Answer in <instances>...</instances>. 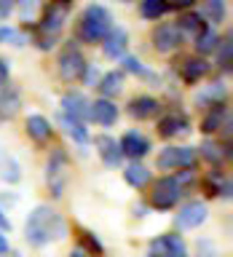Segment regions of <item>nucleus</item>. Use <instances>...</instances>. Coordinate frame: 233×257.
<instances>
[{
  "instance_id": "f257e3e1",
  "label": "nucleus",
  "mask_w": 233,
  "mask_h": 257,
  "mask_svg": "<svg viewBox=\"0 0 233 257\" xmlns=\"http://www.w3.org/2000/svg\"><path fill=\"white\" fill-rule=\"evenodd\" d=\"M67 236V222L64 217L51 209L48 204L35 206L27 214V222H24V241L30 246H46L51 241H59Z\"/></svg>"
},
{
  "instance_id": "f03ea898",
  "label": "nucleus",
  "mask_w": 233,
  "mask_h": 257,
  "mask_svg": "<svg viewBox=\"0 0 233 257\" xmlns=\"http://www.w3.org/2000/svg\"><path fill=\"white\" fill-rule=\"evenodd\" d=\"M110 27H112L110 11L99 3H91V6H86L83 16H80L78 38L83 40V43H102L104 35L110 32Z\"/></svg>"
},
{
  "instance_id": "7ed1b4c3",
  "label": "nucleus",
  "mask_w": 233,
  "mask_h": 257,
  "mask_svg": "<svg viewBox=\"0 0 233 257\" xmlns=\"http://www.w3.org/2000/svg\"><path fill=\"white\" fill-rule=\"evenodd\" d=\"M182 185L177 177H161V180L153 185V193H150V206L158 209V212H169L180 204V196H182Z\"/></svg>"
},
{
  "instance_id": "20e7f679",
  "label": "nucleus",
  "mask_w": 233,
  "mask_h": 257,
  "mask_svg": "<svg viewBox=\"0 0 233 257\" xmlns=\"http://www.w3.org/2000/svg\"><path fill=\"white\" fill-rule=\"evenodd\" d=\"M67 169H70V158L62 148H54L51 156H48L46 164V180H48V190H51L54 198H59L64 193V185H67Z\"/></svg>"
},
{
  "instance_id": "39448f33",
  "label": "nucleus",
  "mask_w": 233,
  "mask_h": 257,
  "mask_svg": "<svg viewBox=\"0 0 233 257\" xmlns=\"http://www.w3.org/2000/svg\"><path fill=\"white\" fill-rule=\"evenodd\" d=\"M156 166L161 172H193L196 150L193 148H164L156 156Z\"/></svg>"
},
{
  "instance_id": "423d86ee",
  "label": "nucleus",
  "mask_w": 233,
  "mask_h": 257,
  "mask_svg": "<svg viewBox=\"0 0 233 257\" xmlns=\"http://www.w3.org/2000/svg\"><path fill=\"white\" fill-rule=\"evenodd\" d=\"M83 70H86L83 54L70 43L59 54V78L64 80V83H75V80H80V75H83Z\"/></svg>"
},
{
  "instance_id": "0eeeda50",
  "label": "nucleus",
  "mask_w": 233,
  "mask_h": 257,
  "mask_svg": "<svg viewBox=\"0 0 233 257\" xmlns=\"http://www.w3.org/2000/svg\"><path fill=\"white\" fill-rule=\"evenodd\" d=\"M206 217H209V209L204 201H185L180 206V212L174 214V225L180 230H193L198 225H204Z\"/></svg>"
},
{
  "instance_id": "6e6552de",
  "label": "nucleus",
  "mask_w": 233,
  "mask_h": 257,
  "mask_svg": "<svg viewBox=\"0 0 233 257\" xmlns=\"http://www.w3.org/2000/svg\"><path fill=\"white\" fill-rule=\"evenodd\" d=\"M153 48H156L158 54H172L177 48L182 46V32L177 30V24H158L156 30H153Z\"/></svg>"
},
{
  "instance_id": "1a4fd4ad",
  "label": "nucleus",
  "mask_w": 233,
  "mask_h": 257,
  "mask_svg": "<svg viewBox=\"0 0 233 257\" xmlns=\"http://www.w3.org/2000/svg\"><path fill=\"white\" fill-rule=\"evenodd\" d=\"M206 72H209V62L204 56H182V59L177 62V75H180L188 86L198 83Z\"/></svg>"
},
{
  "instance_id": "9d476101",
  "label": "nucleus",
  "mask_w": 233,
  "mask_h": 257,
  "mask_svg": "<svg viewBox=\"0 0 233 257\" xmlns=\"http://www.w3.org/2000/svg\"><path fill=\"white\" fill-rule=\"evenodd\" d=\"M67 14H70V6L64 3H56L51 0V6L43 11V19H40V32H48V35H56L62 30V24L67 22Z\"/></svg>"
},
{
  "instance_id": "9b49d317",
  "label": "nucleus",
  "mask_w": 233,
  "mask_h": 257,
  "mask_svg": "<svg viewBox=\"0 0 233 257\" xmlns=\"http://www.w3.org/2000/svg\"><path fill=\"white\" fill-rule=\"evenodd\" d=\"M118 148H121V153H124V158L140 161V158H145L150 153V142L145 140L140 132H126L124 137H121Z\"/></svg>"
},
{
  "instance_id": "f8f14e48",
  "label": "nucleus",
  "mask_w": 233,
  "mask_h": 257,
  "mask_svg": "<svg viewBox=\"0 0 233 257\" xmlns=\"http://www.w3.org/2000/svg\"><path fill=\"white\" fill-rule=\"evenodd\" d=\"M126 46H129V35H126L124 27H110V32L102 40V51L107 59H124Z\"/></svg>"
},
{
  "instance_id": "ddd939ff",
  "label": "nucleus",
  "mask_w": 233,
  "mask_h": 257,
  "mask_svg": "<svg viewBox=\"0 0 233 257\" xmlns=\"http://www.w3.org/2000/svg\"><path fill=\"white\" fill-rule=\"evenodd\" d=\"M94 145H96V153H99L102 164L107 166V169L121 166V161H124V153H121L118 142H115V137L102 134V137H96V140H94Z\"/></svg>"
},
{
  "instance_id": "4468645a",
  "label": "nucleus",
  "mask_w": 233,
  "mask_h": 257,
  "mask_svg": "<svg viewBox=\"0 0 233 257\" xmlns=\"http://www.w3.org/2000/svg\"><path fill=\"white\" fill-rule=\"evenodd\" d=\"M88 120H94V123L99 126H112L118 120V107L112 99H94L91 107H88Z\"/></svg>"
},
{
  "instance_id": "2eb2a0df",
  "label": "nucleus",
  "mask_w": 233,
  "mask_h": 257,
  "mask_svg": "<svg viewBox=\"0 0 233 257\" xmlns=\"http://www.w3.org/2000/svg\"><path fill=\"white\" fill-rule=\"evenodd\" d=\"M190 128V123H188V118L182 115V112H169V115H164L158 120V137H164V140H172V137H177V134H185Z\"/></svg>"
},
{
  "instance_id": "dca6fc26",
  "label": "nucleus",
  "mask_w": 233,
  "mask_h": 257,
  "mask_svg": "<svg viewBox=\"0 0 233 257\" xmlns=\"http://www.w3.org/2000/svg\"><path fill=\"white\" fill-rule=\"evenodd\" d=\"M62 107H64L62 115H70V118H75L83 123V120H88V107H91V102H88L83 94H64Z\"/></svg>"
},
{
  "instance_id": "f3484780",
  "label": "nucleus",
  "mask_w": 233,
  "mask_h": 257,
  "mask_svg": "<svg viewBox=\"0 0 233 257\" xmlns=\"http://www.w3.org/2000/svg\"><path fill=\"white\" fill-rule=\"evenodd\" d=\"M161 110L158 99H153V96H134L132 102H129V115L137 118V120H148V118H156Z\"/></svg>"
},
{
  "instance_id": "a211bd4d",
  "label": "nucleus",
  "mask_w": 233,
  "mask_h": 257,
  "mask_svg": "<svg viewBox=\"0 0 233 257\" xmlns=\"http://www.w3.org/2000/svg\"><path fill=\"white\" fill-rule=\"evenodd\" d=\"M24 132H27V137H30L32 142L43 145V142L51 140L54 128H51V123H48V118H43V115H30L27 123H24Z\"/></svg>"
},
{
  "instance_id": "6ab92c4d",
  "label": "nucleus",
  "mask_w": 233,
  "mask_h": 257,
  "mask_svg": "<svg viewBox=\"0 0 233 257\" xmlns=\"http://www.w3.org/2000/svg\"><path fill=\"white\" fill-rule=\"evenodd\" d=\"M228 118H230V115H228V110H225V104H222V102H217V104H212V110H209L206 115L201 118V132H204V134L220 132L222 123H225Z\"/></svg>"
},
{
  "instance_id": "aec40b11",
  "label": "nucleus",
  "mask_w": 233,
  "mask_h": 257,
  "mask_svg": "<svg viewBox=\"0 0 233 257\" xmlns=\"http://www.w3.org/2000/svg\"><path fill=\"white\" fill-rule=\"evenodd\" d=\"M99 91L104 99H110V96H115L124 91V70H110V72H104V75L99 78Z\"/></svg>"
},
{
  "instance_id": "412c9836",
  "label": "nucleus",
  "mask_w": 233,
  "mask_h": 257,
  "mask_svg": "<svg viewBox=\"0 0 233 257\" xmlns=\"http://www.w3.org/2000/svg\"><path fill=\"white\" fill-rule=\"evenodd\" d=\"M124 180H126V185H132L134 190H142L145 185L150 182V169L142 166L140 161H134V164H129L124 169Z\"/></svg>"
},
{
  "instance_id": "4be33fe9",
  "label": "nucleus",
  "mask_w": 233,
  "mask_h": 257,
  "mask_svg": "<svg viewBox=\"0 0 233 257\" xmlns=\"http://www.w3.org/2000/svg\"><path fill=\"white\" fill-rule=\"evenodd\" d=\"M177 30H180L182 35L188 32V35L198 38L201 32H206L209 27H206V22L201 19V14H190V11H188V14H182L180 19H177Z\"/></svg>"
},
{
  "instance_id": "5701e85b",
  "label": "nucleus",
  "mask_w": 233,
  "mask_h": 257,
  "mask_svg": "<svg viewBox=\"0 0 233 257\" xmlns=\"http://www.w3.org/2000/svg\"><path fill=\"white\" fill-rule=\"evenodd\" d=\"M228 156H230V145L228 142H225V148H222V145H217L214 140H206L204 145H201V158L209 161V164H214V166L222 164Z\"/></svg>"
},
{
  "instance_id": "b1692460",
  "label": "nucleus",
  "mask_w": 233,
  "mask_h": 257,
  "mask_svg": "<svg viewBox=\"0 0 233 257\" xmlns=\"http://www.w3.org/2000/svg\"><path fill=\"white\" fill-rule=\"evenodd\" d=\"M59 123H62V128H64V134L72 137L78 145H86L88 140H91V137H88V128L80 123V120L70 118V115H59Z\"/></svg>"
},
{
  "instance_id": "393cba45",
  "label": "nucleus",
  "mask_w": 233,
  "mask_h": 257,
  "mask_svg": "<svg viewBox=\"0 0 233 257\" xmlns=\"http://www.w3.org/2000/svg\"><path fill=\"white\" fill-rule=\"evenodd\" d=\"M19 107H22V102H19V94H16V91H3V94H0V123L16 118Z\"/></svg>"
},
{
  "instance_id": "a878e982",
  "label": "nucleus",
  "mask_w": 233,
  "mask_h": 257,
  "mask_svg": "<svg viewBox=\"0 0 233 257\" xmlns=\"http://www.w3.org/2000/svg\"><path fill=\"white\" fill-rule=\"evenodd\" d=\"M161 249H164L166 257H188V249H185V241L180 236H174V233H164V236L158 238Z\"/></svg>"
},
{
  "instance_id": "bb28decb",
  "label": "nucleus",
  "mask_w": 233,
  "mask_h": 257,
  "mask_svg": "<svg viewBox=\"0 0 233 257\" xmlns=\"http://www.w3.org/2000/svg\"><path fill=\"white\" fill-rule=\"evenodd\" d=\"M225 94H228V88H225V83H212V86H206L204 91H201L196 96V102L198 104H217V102H222L225 99Z\"/></svg>"
},
{
  "instance_id": "cd10ccee",
  "label": "nucleus",
  "mask_w": 233,
  "mask_h": 257,
  "mask_svg": "<svg viewBox=\"0 0 233 257\" xmlns=\"http://www.w3.org/2000/svg\"><path fill=\"white\" fill-rule=\"evenodd\" d=\"M169 11V3L166 0H142V6H140V14L145 16V19H161Z\"/></svg>"
},
{
  "instance_id": "c85d7f7f",
  "label": "nucleus",
  "mask_w": 233,
  "mask_h": 257,
  "mask_svg": "<svg viewBox=\"0 0 233 257\" xmlns=\"http://www.w3.org/2000/svg\"><path fill=\"white\" fill-rule=\"evenodd\" d=\"M217 43H220V38H217V32L214 30H206V32H201V35L196 38V51L198 56H204V54H212Z\"/></svg>"
},
{
  "instance_id": "c756f323",
  "label": "nucleus",
  "mask_w": 233,
  "mask_h": 257,
  "mask_svg": "<svg viewBox=\"0 0 233 257\" xmlns=\"http://www.w3.org/2000/svg\"><path fill=\"white\" fill-rule=\"evenodd\" d=\"M201 19H204V22H214V24L222 22L225 19V3H222V0H206Z\"/></svg>"
},
{
  "instance_id": "7c9ffc66",
  "label": "nucleus",
  "mask_w": 233,
  "mask_h": 257,
  "mask_svg": "<svg viewBox=\"0 0 233 257\" xmlns=\"http://www.w3.org/2000/svg\"><path fill=\"white\" fill-rule=\"evenodd\" d=\"M6 172H3V180L6 182H19L22 180V172H19V164H16V158L14 156H8L6 158Z\"/></svg>"
},
{
  "instance_id": "2f4dec72",
  "label": "nucleus",
  "mask_w": 233,
  "mask_h": 257,
  "mask_svg": "<svg viewBox=\"0 0 233 257\" xmlns=\"http://www.w3.org/2000/svg\"><path fill=\"white\" fill-rule=\"evenodd\" d=\"M124 70L134 72V75H142V78H150V72L145 70V64L137 59V56H124Z\"/></svg>"
},
{
  "instance_id": "473e14b6",
  "label": "nucleus",
  "mask_w": 233,
  "mask_h": 257,
  "mask_svg": "<svg viewBox=\"0 0 233 257\" xmlns=\"http://www.w3.org/2000/svg\"><path fill=\"white\" fill-rule=\"evenodd\" d=\"M0 43L24 46V35H22V32H16L14 27H0Z\"/></svg>"
},
{
  "instance_id": "72a5a7b5",
  "label": "nucleus",
  "mask_w": 233,
  "mask_h": 257,
  "mask_svg": "<svg viewBox=\"0 0 233 257\" xmlns=\"http://www.w3.org/2000/svg\"><path fill=\"white\" fill-rule=\"evenodd\" d=\"M35 14H38V0H22V19L30 24L35 19Z\"/></svg>"
},
{
  "instance_id": "f704fd0d",
  "label": "nucleus",
  "mask_w": 233,
  "mask_h": 257,
  "mask_svg": "<svg viewBox=\"0 0 233 257\" xmlns=\"http://www.w3.org/2000/svg\"><path fill=\"white\" fill-rule=\"evenodd\" d=\"M220 67L228 72L230 70V35L222 40V48H220Z\"/></svg>"
},
{
  "instance_id": "c9c22d12",
  "label": "nucleus",
  "mask_w": 233,
  "mask_h": 257,
  "mask_svg": "<svg viewBox=\"0 0 233 257\" xmlns=\"http://www.w3.org/2000/svg\"><path fill=\"white\" fill-rule=\"evenodd\" d=\"M80 244H83L88 252H94V254H102V244L96 241L91 233H80Z\"/></svg>"
},
{
  "instance_id": "e433bc0d",
  "label": "nucleus",
  "mask_w": 233,
  "mask_h": 257,
  "mask_svg": "<svg viewBox=\"0 0 233 257\" xmlns=\"http://www.w3.org/2000/svg\"><path fill=\"white\" fill-rule=\"evenodd\" d=\"M14 8H16V0H0V22H6Z\"/></svg>"
},
{
  "instance_id": "4c0bfd02",
  "label": "nucleus",
  "mask_w": 233,
  "mask_h": 257,
  "mask_svg": "<svg viewBox=\"0 0 233 257\" xmlns=\"http://www.w3.org/2000/svg\"><path fill=\"white\" fill-rule=\"evenodd\" d=\"M86 80V86H94L96 83V78H99V72H96V67H91V64H86V70H83V75H80Z\"/></svg>"
},
{
  "instance_id": "58836bf2",
  "label": "nucleus",
  "mask_w": 233,
  "mask_h": 257,
  "mask_svg": "<svg viewBox=\"0 0 233 257\" xmlns=\"http://www.w3.org/2000/svg\"><path fill=\"white\" fill-rule=\"evenodd\" d=\"M35 43H38V48H43V51H48V48L54 46V35H48V32H40V35L35 38Z\"/></svg>"
},
{
  "instance_id": "ea45409f",
  "label": "nucleus",
  "mask_w": 233,
  "mask_h": 257,
  "mask_svg": "<svg viewBox=\"0 0 233 257\" xmlns=\"http://www.w3.org/2000/svg\"><path fill=\"white\" fill-rule=\"evenodd\" d=\"M169 8H180V11H188V8H193L198 3V0H166Z\"/></svg>"
},
{
  "instance_id": "a19ab883",
  "label": "nucleus",
  "mask_w": 233,
  "mask_h": 257,
  "mask_svg": "<svg viewBox=\"0 0 233 257\" xmlns=\"http://www.w3.org/2000/svg\"><path fill=\"white\" fill-rule=\"evenodd\" d=\"M8 70H11V67H8V62L0 59V86H3L6 80H8Z\"/></svg>"
},
{
  "instance_id": "79ce46f5",
  "label": "nucleus",
  "mask_w": 233,
  "mask_h": 257,
  "mask_svg": "<svg viewBox=\"0 0 233 257\" xmlns=\"http://www.w3.org/2000/svg\"><path fill=\"white\" fill-rule=\"evenodd\" d=\"M6 252H8V238L0 233V254H6Z\"/></svg>"
},
{
  "instance_id": "37998d69",
  "label": "nucleus",
  "mask_w": 233,
  "mask_h": 257,
  "mask_svg": "<svg viewBox=\"0 0 233 257\" xmlns=\"http://www.w3.org/2000/svg\"><path fill=\"white\" fill-rule=\"evenodd\" d=\"M8 228H11V222H8L6 217H3V212H0V233H3V230H8Z\"/></svg>"
},
{
  "instance_id": "c03bdc74",
  "label": "nucleus",
  "mask_w": 233,
  "mask_h": 257,
  "mask_svg": "<svg viewBox=\"0 0 233 257\" xmlns=\"http://www.w3.org/2000/svg\"><path fill=\"white\" fill-rule=\"evenodd\" d=\"M67 257H86V252H83V249H75V252H70Z\"/></svg>"
},
{
  "instance_id": "a18cd8bd",
  "label": "nucleus",
  "mask_w": 233,
  "mask_h": 257,
  "mask_svg": "<svg viewBox=\"0 0 233 257\" xmlns=\"http://www.w3.org/2000/svg\"><path fill=\"white\" fill-rule=\"evenodd\" d=\"M124 3H132V0H124Z\"/></svg>"
},
{
  "instance_id": "49530a36",
  "label": "nucleus",
  "mask_w": 233,
  "mask_h": 257,
  "mask_svg": "<svg viewBox=\"0 0 233 257\" xmlns=\"http://www.w3.org/2000/svg\"><path fill=\"white\" fill-rule=\"evenodd\" d=\"M14 257H16V254H14Z\"/></svg>"
}]
</instances>
